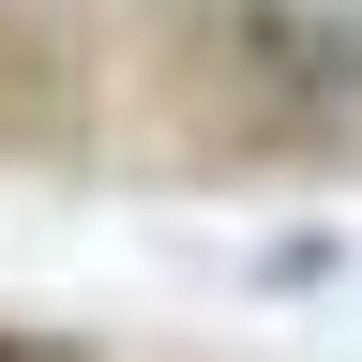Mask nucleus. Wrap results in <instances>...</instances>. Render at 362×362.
<instances>
[{
	"instance_id": "1",
	"label": "nucleus",
	"mask_w": 362,
	"mask_h": 362,
	"mask_svg": "<svg viewBox=\"0 0 362 362\" xmlns=\"http://www.w3.org/2000/svg\"><path fill=\"white\" fill-rule=\"evenodd\" d=\"M0 362H45V347H30V332H0Z\"/></svg>"
}]
</instances>
